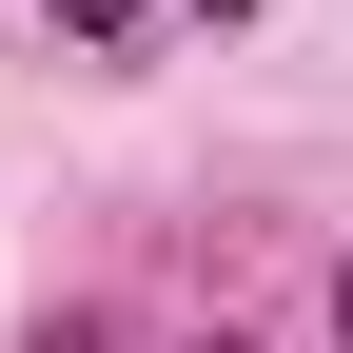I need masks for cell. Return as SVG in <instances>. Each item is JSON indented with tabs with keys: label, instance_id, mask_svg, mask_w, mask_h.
I'll return each instance as SVG.
<instances>
[{
	"label": "cell",
	"instance_id": "obj_5",
	"mask_svg": "<svg viewBox=\"0 0 353 353\" xmlns=\"http://www.w3.org/2000/svg\"><path fill=\"white\" fill-rule=\"evenodd\" d=\"M196 353H255V334H196Z\"/></svg>",
	"mask_w": 353,
	"mask_h": 353
},
{
	"label": "cell",
	"instance_id": "obj_1",
	"mask_svg": "<svg viewBox=\"0 0 353 353\" xmlns=\"http://www.w3.org/2000/svg\"><path fill=\"white\" fill-rule=\"evenodd\" d=\"M39 20H59L79 59H138V0H39Z\"/></svg>",
	"mask_w": 353,
	"mask_h": 353
},
{
	"label": "cell",
	"instance_id": "obj_2",
	"mask_svg": "<svg viewBox=\"0 0 353 353\" xmlns=\"http://www.w3.org/2000/svg\"><path fill=\"white\" fill-rule=\"evenodd\" d=\"M20 353H118V314H79V294H59V314H39Z\"/></svg>",
	"mask_w": 353,
	"mask_h": 353
},
{
	"label": "cell",
	"instance_id": "obj_3",
	"mask_svg": "<svg viewBox=\"0 0 353 353\" xmlns=\"http://www.w3.org/2000/svg\"><path fill=\"white\" fill-rule=\"evenodd\" d=\"M334 353H353V255H334Z\"/></svg>",
	"mask_w": 353,
	"mask_h": 353
},
{
	"label": "cell",
	"instance_id": "obj_4",
	"mask_svg": "<svg viewBox=\"0 0 353 353\" xmlns=\"http://www.w3.org/2000/svg\"><path fill=\"white\" fill-rule=\"evenodd\" d=\"M196 20H255V0H196Z\"/></svg>",
	"mask_w": 353,
	"mask_h": 353
}]
</instances>
